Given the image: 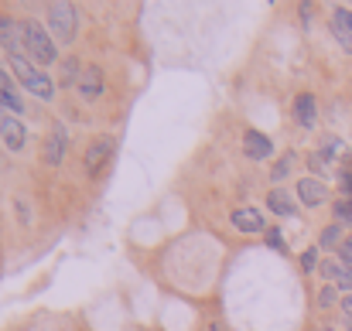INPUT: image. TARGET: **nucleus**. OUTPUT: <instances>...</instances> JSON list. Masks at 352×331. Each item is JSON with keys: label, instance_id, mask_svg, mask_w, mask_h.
<instances>
[{"label": "nucleus", "instance_id": "nucleus-1", "mask_svg": "<svg viewBox=\"0 0 352 331\" xmlns=\"http://www.w3.org/2000/svg\"><path fill=\"white\" fill-rule=\"evenodd\" d=\"M7 62H10L14 76L21 79V86H24L28 93H34V100H52V96H55L52 79H48L45 72H38V69H34V62H28L24 55H14V58H7Z\"/></svg>", "mask_w": 352, "mask_h": 331}, {"label": "nucleus", "instance_id": "nucleus-2", "mask_svg": "<svg viewBox=\"0 0 352 331\" xmlns=\"http://www.w3.org/2000/svg\"><path fill=\"white\" fill-rule=\"evenodd\" d=\"M76 7L72 3H48V27H52V41L55 45H69L76 38Z\"/></svg>", "mask_w": 352, "mask_h": 331}, {"label": "nucleus", "instance_id": "nucleus-3", "mask_svg": "<svg viewBox=\"0 0 352 331\" xmlns=\"http://www.w3.org/2000/svg\"><path fill=\"white\" fill-rule=\"evenodd\" d=\"M24 24V48H28V55L38 62V65H52L55 62V41L45 34V27L41 24H34V21H21Z\"/></svg>", "mask_w": 352, "mask_h": 331}, {"label": "nucleus", "instance_id": "nucleus-4", "mask_svg": "<svg viewBox=\"0 0 352 331\" xmlns=\"http://www.w3.org/2000/svg\"><path fill=\"white\" fill-rule=\"evenodd\" d=\"M0 45L7 48V58L14 55H24V24L14 21V17H0Z\"/></svg>", "mask_w": 352, "mask_h": 331}, {"label": "nucleus", "instance_id": "nucleus-5", "mask_svg": "<svg viewBox=\"0 0 352 331\" xmlns=\"http://www.w3.org/2000/svg\"><path fill=\"white\" fill-rule=\"evenodd\" d=\"M113 150H117V144H113V137H100L89 150H86V171L96 178V174H103V168L110 164V157H113Z\"/></svg>", "mask_w": 352, "mask_h": 331}, {"label": "nucleus", "instance_id": "nucleus-6", "mask_svg": "<svg viewBox=\"0 0 352 331\" xmlns=\"http://www.w3.org/2000/svg\"><path fill=\"white\" fill-rule=\"evenodd\" d=\"M65 147H69V133H65V126L58 123L52 133H48V140H45V164H62L65 161Z\"/></svg>", "mask_w": 352, "mask_h": 331}, {"label": "nucleus", "instance_id": "nucleus-7", "mask_svg": "<svg viewBox=\"0 0 352 331\" xmlns=\"http://www.w3.org/2000/svg\"><path fill=\"white\" fill-rule=\"evenodd\" d=\"M0 137H3L7 150H21L24 147V126H21V119L3 110H0Z\"/></svg>", "mask_w": 352, "mask_h": 331}, {"label": "nucleus", "instance_id": "nucleus-8", "mask_svg": "<svg viewBox=\"0 0 352 331\" xmlns=\"http://www.w3.org/2000/svg\"><path fill=\"white\" fill-rule=\"evenodd\" d=\"M298 198H301L308 209H315V205L329 202V188H325L318 178H301V181H298Z\"/></svg>", "mask_w": 352, "mask_h": 331}, {"label": "nucleus", "instance_id": "nucleus-9", "mask_svg": "<svg viewBox=\"0 0 352 331\" xmlns=\"http://www.w3.org/2000/svg\"><path fill=\"white\" fill-rule=\"evenodd\" d=\"M294 119H298V126H305V130H311V126L318 123V103H315L311 93H301V96L294 100Z\"/></svg>", "mask_w": 352, "mask_h": 331}, {"label": "nucleus", "instance_id": "nucleus-10", "mask_svg": "<svg viewBox=\"0 0 352 331\" xmlns=\"http://www.w3.org/2000/svg\"><path fill=\"white\" fill-rule=\"evenodd\" d=\"M332 31H336L339 45L346 52H352V10L349 7H336L332 10Z\"/></svg>", "mask_w": 352, "mask_h": 331}, {"label": "nucleus", "instance_id": "nucleus-11", "mask_svg": "<svg viewBox=\"0 0 352 331\" xmlns=\"http://www.w3.org/2000/svg\"><path fill=\"white\" fill-rule=\"evenodd\" d=\"M79 96H82V100H100V96H103V69L89 65V69L79 76Z\"/></svg>", "mask_w": 352, "mask_h": 331}, {"label": "nucleus", "instance_id": "nucleus-12", "mask_svg": "<svg viewBox=\"0 0 352 331\" xmlns=\"http://www.w3.org/2000/svg\"><path fill=\"white\" fill-rule=\"evenodd\" d=\"M243 150H246V157H253V161H263V157H270V154H274V144H270L263 133H256V130H246V137H243Z\"/></svg>", "mask_w": 352, "mask_h": 331}, {"label": "nucleus", "instance_id": "nucleus-13", "mask_svg": "<svg viewBox=\"0 0 352 331\" xmlns=\"http://www.w3.org/2000/svg\"><path fill=\"white\" fill-rule=\"evenodd\" d=\"M322 273H325L329 280H336V287H339V290H352L349 263H342V260H325V263H322Z\"/></svg>", "mask_w": 352, "mask_h": 331}, {"label": "nucleus", "instance_id": "nucleus-14", "mask_svg": "<svg viewBox=\"0 0 352 331\" xmlns=\"http://www.w3.org/2000/svg\"><path fill=\"white\" fill-rule=\"evenodd\" d=\"M0 106L10 113H21L24 110V100H21V93L14 89V82H10V76L0 69Z\"/></svg>", "mask_w": 352, "mask_h": 331}, {"label": "nucleus", "instance_id": "nucleus-15", "mask_svg": "<svg viewBox=\"0 0 352 331\" xmlns=\"http://www.w3.org/2000/svg\"><path fill=\"white\" fill-rule=\"evenodd\" d=\"M233 225L239 232H263V216H260L256 209H236Z\"/></svg>", "mask_w": 352, "mask_h": 331}, {"label": "nucleus", "instance_id": "nucleus-16", "mask_svg": "<svg viewBox=\"0 0 352 331\" xmlns=\"http://www.w3.org/2000/svg\"><path fill=\"white\" fill-rule=\"evenodd\" d=\"M267 209L277 212V216H294V202H291V195L280 192V188H274V192L267 195Z\"/></svg>", "mask_w": 352, "mask_h": 331}, {"label": "nucleus", "instance_id": "nucleus-17", "mask_svg": "<svg viewBox=\"0 0 352 331\" xmlns=\"http://www.w3.org/2000/svg\"><path fill=\"white\" fill-rule=\"evenodd\" d=\"M79 76H82V72H79V58H72V55H69V58L62 62V76H58L62 89H65V86H72V82H79Z\"/></svg>", "mask_w": 352, "mask_h": 331}, {"label": "nucleus", "instance_id": "nucleus-18", "mask_svg": "<svg viewBox=\"0 0 352 331\" xmlns=\"http://www.w3.org/2000/svg\"><path fill=\"white\" fill-rule=\"evenodd\" d=\"M346 239H342V229L339 225H329L325 232H322V249H332V246H342Z\"/></svg>", "mask_w": 352, "mask_h": 331}, {"label": "nucleus", "instance_id": "nucleus-19", "mask_svg": "<svg viewBox=\"0 0 352 331\" xmlns=\"http://www.w3.org/2000/svg\"><path fill=\"white\" fill-rule=\"evenodd\" d=\"M291 164H294V157H284L280 164H274V174H270V178H274V181H280V178H287V171H291Z\"/></svg>", "mask_w": 352, "mask_h": 331}, {"label": "nucleus", "instance_id": "nucleus-20", "mask_svg": "<svg viewBox=\"0 0 352 331\" xmlns=\"http://www.w3.org/2000/svg\"><path fill=\"white\" fill-rule=\"evenodd\" d=\"M315 266H318V256H315V249H305V253H301V270H305V273H311Z\"/></svg>", "mask_w": 352, "mask_h": 331}, {"label": "nucleus", "instance_id": "nucleus-21", "mask_svg": "<svg viewBox=\"0 0 352 331\" xmlns=\"http://www.w3.org/2000/svg\"><path fill=\"white\" fill-rule=\"evenodd\" d=\"M267 242H270L274 249H280V253H287V242L280 239V229H270V232H267Z\"/></svg>", "mask_w": 352, "mask_h": 331}, {"label": "nucleus", "instance_id": "nucleus-22", "mask_svg": "<svg viewBox=\"0 0 352 331\" xmlns=\"http://www.w3.org/2000/svg\"><path fill=\"white\" fill-rule=\"evenodd\" d=\"M318 304H322V308H332V304H336V287H325L322 297H318Z\"/></svg>", "mask_w": 352, "mask_h": 331}, {"label": "nucleus", "instance_id": "nucleus-23", "mask_svg": "<svg viewBox=\"0 0 352 331\" xmlns=\"http://www.w3.org/2000/svg\"><path fill=\"white\" fill-rule=\"evenodd\" d=\"M336 209H339L336 216H339V219H342V222H349V219H352V202H339Z\"/></svg>", "mask_w": 352, "mask_h": 331}, {"label": "nucleus", "instance_id": "nucleus-24", "mask_svg": "<svg viewBox=\"0 0 352 331\" xmlns=\"http://www.w3.org/2000/svg\"><path fill=\"white\" fill-rule=\"evenodd\" d=\"M339 253H342V263H352V236L342 242V246H339Z\"/></svg>", "mask_w": 352, "mask_h": 331}, {"label": "nucleus", "instance_id": "nucleus-25", "mask_svg": "<svg viewBox=\"0 0 352 331\" xmlns=\"http://www.w3.org/2000/svg\"><path fill=\"white\" fill-rule=\"evenodd\" d=\"M346 321H349V331H352V318H346Z\"/></svg>", "mask_w": 352, "mask_h": 331}, {"label": "nucleus", "instance_id": "nucleus-26", "mask_svg": "<svg viewBox=\"0 0 352 331\" xmlns=\"http://www.w3.org/2000/svg\"><path fill=\"white\" fill-rule=\"evenodd\" d=\"M329 331H332V328H329Z\"/></svg>", "mask_w": 352, "mask_h": 331}]
</instances>
